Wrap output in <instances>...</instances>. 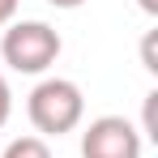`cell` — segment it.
<instances>
[{"mask_svg":"<svg viewBox=\"0 0 158 158\" xmlns=\"http://www.w3.org/2000/svg\"><path fill=\"white\" fill-rule=\"evenodd\" d=\"M81 158H141V128L124 115H98L81 132Z\"/></svg>","mask_w":158,"mask_h":158,"instance_id":"3957f363","label":"cell"},{"mask_svg":"<svg viewBox=\"0 0 158 158\" xmlns=\"http://www.w3.org/2000/svg\"><path fill=\"white\" fill-rule=\"evenodd\" d=\"M137 4H141V9H145L150 17H158V0H137Z\"/></svg>","mask_w":158,"mask_h":158,"instance_id":"9c48e42d","label":"cell"},{"mask_svg":"<svg viewBox=\"0 0 158 158\" xmlns=\"http://www.w3.org/2000/svg\"><path fill=\"white\" fill-rule=\"evenodd\" d=\"M0 158H52V145L43 137H13Z\"/></svg>","mask_w":158,"mask_h":158,"instance_id":"277c9868","label":"cell"},{"mask_svg":"<svg viewBox=\"0 0 158 158\" xmlns=\"http://www.w3.org/2000/svg\"><path fill=\"white\" fill-rule=\"evenodd\" d=\"M154 43H158V30H150V34H145V43H141V60H145V69H150V73H158V60H154Z\"/></svg>","mask_w":158,"mask_h":158,"instance_id":"5b68a950","label":"cell"},{"mask_svg":"<svg viewBox=\"0 0 158 158\" xmlns=\"http://www.w3.org/2000/svg\"><path fill=\"white\" fill-rule=\"evenodd\" d=\"M47 4H56V9H81L85 0H47Z\"/></svg>","mask_w":158,"mask_h":158,"instance_id":"ba28073f","label":"cell"},{"mask_svg":"<svg viewBox=\"0 0 158 158\" xmlns=\"http://www.w3.org/2000/svg\"><path fill=\"white\" fill-rule=\"evenodd\" d=\"M26 115L30 124L43 132V137H64L81 124L85 115V98H81V85L69 77H47L30 90L26 98Z\"/></svg>","mask_w":158,"mask_h":158,"instance_id":"6da1fadb","label":"cell"},{"mask_svg":"<svg viewBox=\"0 0 158 158\" xmlns=\"http://www.w3.org/2000/svg\"><path fill=\"white\" fill-rule=\"evenodd\" d=\"M13 13H17V0H0V26H9Z\"/></svg>","mask_w":158,"mask_h":158,"instance_id":"52a82bcc","label":"cell"},{"mask_svg":"<svg viewBox=\"0 0 158 158\" xmlns=\"http://www.w3.org/2000/svg\"><path fill=\"white\" fill-rule=\"evenodd\" d=\"M9 111H13V94H9V81L0 77V128L9 124Z\"/></svg>","mask_w":158,"mask_h":158,"instance_id":"8992f818","label":"cell"},{"mask_svg":"<svg viewBox=\"0 0 158 158\" xmlns=\"http://www.w3.org/2000/svg\"><path fill=\"white\" fill-rule=\"evenodd\" d=\"M60 34L47 22H13L0 39V56L13 73H47L60 56Z\"/></svg>","mask_w":158,"mask_h":158,"instance_id":"7a4b0ae2","label":"cell"}]
</instances>
